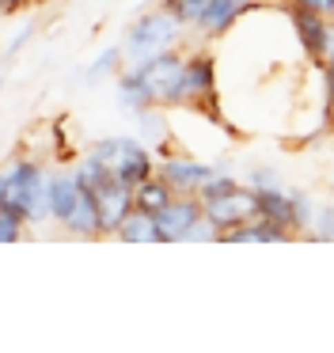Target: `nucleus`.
<instances>
[{
    "label": "nucleus",
    "mask_w": 334,
    "mask_h": 353,
    "mask_svg": "<svg viewBox=\"0 0 334 353\" xmlns=\"http://www.w3.org/2000/svg\"><path fill=\"white\" fill-rule=\"evenodd\" d=\"M182 34H186V27L159 4V8L133 19V27L126 31V42H121V61L133 69V65H144L152 57L167 54V50H179Z\"/></svg>",
    "instance_id": "f257e3e1"
},
{
    "label": "nucleus",
    "mask_w": 334,
    "mask_h": 353,
    "mask_svg": "<svg viewBox=\"0 0 334 353\" xmlns=\"http://www.w3.org/2000/svg\"><path fill=\"white\" fill-rule=\"evenodd\" d=\"M4 205L15 209L27 224H42L50 216V179L35 160H15L4 171Z\"/></svg>",
    "instance_id": "f03ea898"
},
{
    "label": "nucleus",
    "mask_w": 334,
    "mask_h": 353,
    "mask_svg": "<svg viewBox=\"0 0 334 353\" xmlns=\"http://www.w3.org/2000/svg\"><path fill=\"white\" fill-rule=\"evenodd\" d=\"M182 69L186 57H179V50H167L144 65H133V77L152 99V107H182Z\"/></svg>",
    "instance_id": "7ed1b4c3"
},
{
    "label": "nucleus",
    "mask_w": 334,
    "mask_h": 353,
    "mask_svg": "<svg viewBox=\"0 0 334 353\" xmlns=\"http://www.w3.org/2000/svg\"><path fill=\"white\" fill-rule=\"evenodd\" d=\"M91 156H95L114 179H121V183H129V186H137V183H144L148 175H156V156H152L137 137L99 141V145L91 148Z\"/></svg>",
    "instance_id": "20e7f679"
},
{
    "label": "nucleus",
    "mask_w": 334,
    "mask_h": 353,
    "mask_svg": "<svg viewBox=\"0 0 334 353\" xmlns=\"http://www.w3.org/2000/svg\"><path fill=\"white\" fill-rule=\"evenodd\" d=\"M285 16L293 23V34L300 42V50L308 54V61L323 65L334 54V23L311 8H300V4H285Z\"/></svg>",
    "instance_id": "39448f33"
},
{
    "label": "nucleus",
    "mask_w": 334,
    "mask_h": 353,
    "mask_svg": "<svg viewBox=\"0 0 334 353\" xmlns=\"http://www.w3.org/2000/svg\"><path fill=\"white\" fill-rule=\"evenodd\" d=\"M202 213L209 216L220 232H228V228H235V224H247L258 216V194L250 190V186L235 183L232 190H224L220 198L202 201Z\"/></svg>",
    "instance_id": "423d86ee"
},
{
    "label": "nucleus",
    "mask_w": 334,
    "mask_h": 353,
    "mask_svg": "<svg viewBox=\"0 0 334 353\" xmlns=\"http://www.w3.org/2000/svg\"><path fill=\"white\" fill-rule=\"evenodd\" d=\"M182 103L209 110L217 103V61L209 54H190L182 69Z\"/></svg>",
    "instance_id": "0eeeda50"
},
{
    "label": "nucleus",
    "mask_w": 334,
    "mask_h": 353,
    "mask_svg": "<svg viewBox=\"0 0 334 353\" xmlns=\"http://www.w3.org/2000/svg\"><path fill=\"white\" fill-rule=\"evenodd\" d=\"M91 198H95L103 232H118V224L126 221V213L133 209V186L114 179V175H106L99 186H91Z\"/></svg>",
    "instance_id": "6e6552de"
},
{
    "label": "nucleus",
    "mask_w": 334,
    "mask_h": 353,
    "mask_svg": "<svg viewBox=\"0 0 334 353\" xmlns=\"http://www.w3.org/2000/svg\"><path fill=\"white\" fill-rule=\"evenodd\" d=\"M156 171L175 194H197V186H202L205 179L217 175V168H209V163H197V160H190V156H167V148L159 152Z\"/></svg>",
    "instance_id": "1a4fd4ad"
},
{
    "label": "nucleus",
    "mask_w": 334,
    "mask_h": 353,
    "mask_svg": "<svg viewBox=\"0 0 334 353\" xmlns=\"http://www.w3.org/2000/svg\"><path fill=\"white\" fill-rule=\"evenodd\" d=\"M156 221H159L164 239H182L202 221V198H194V194H175L164 209H156Z\"/></svg>",
    "instance_id": "9d476101"
},
{
    "label": "nucleus",
    "mask_w": 334,
    "mask_h": 353,
    "mask_svg": "<svg viewBox=\"0 0 334 353\" xmlns=\"http://www.w3.org/2000/svg\"><path fill=\"white\" fill-rule=\"evenodd\" d=\"M220 239H224V243H285L288 228L266 221V216H255V221H247V224H235V228L220 232Z\"/></svg>",
    "instance_id": "9b49d317"
},
{
    "label": "nucleus",
    "mask_w": 334,
    "mask_h": 353,
    "mask_svg": "<svg viewBox=\"0 0 334 353\" xmlns=\"http://www.w3.org/2000/svg\"><path fill=\"white\" fill-rule=\"evenodd\" d=\"M80 190H84V183L76 179V171H65V175H53L50 179V216L57 224L68 221V213L76 209Z\"/></svg>",
    "instance_id": "f8f14e48"
},
{
    "label": "nucleus",
    "mask_w": 334,
    "mask_h": 353,
    "mask_svg": "<svg viewBox=\"0 0 334 353\" xmlns=\"http://www.w3.org/2000/svg\"><path fill=\"white\" fill-rule=\"evenodd\" d=\"M118 236L126 239V243H159L164 239V232H159V221L152 209H141L133 205L126 213V221L118 224Z\"/></svg>",
    "instance_id": "ddd939ff"
},
{
    "label": "nucleus",
    "mask_w": 334,
    "mask_h": 353,
    "mask_svg": "<svg viewBox=\"0 0 334 353\" xmlns=\"http://www.w3.org/2000/svg\"><path fill=\"white\" fill-rule=\"evenodd\" d=\"M65 228L76 232V236H99V232H103V224H99V209H95V198H91L88 186H84L80 198H76V209L68 213Z\"/></svg>",
    "instance_id": "4468645a"
},
{
    "label": "nucleus",
    "mask_w": 334,
    "mask_h": 353,
    "mask_svg": "<svg viewBox=\"0 0 334 353\" xmlns=\"http://www.w3.org/2000/svg\"><path fill=\"white\" fill-rule=\"evenodd\" d=\"M171 198H175V190H171V186H167L159 175H148L144 183H137V186H133V205L152 209V213H156V209H164Z\"/></svg>",
    "instance_id": "2eb2a0df"
},
{
    "label": "nucleus",
    "mask_w": 334,
    "mask_h": 353,
    "mask_svg": "<svg viewBox=\"0 0 334 353\" xmlns=\"http://www.w3.org/2000/svg\"><path fill=\"white\" fill-rule=\"evenodd\" d=\"M213 4H217V0H164V8L171 12L186 31H197V27H202V19L213 12Z\"/></svg>",
    "instance_id": "dca6fc26"
},
{
    "label": "nucleus",
    "mask_w": 334,
    "mask_h": 353,
    "mask_svg": "<svg viewBox=\"0 0 334 353\" xmlns=\"http://www.w3.org/2000/svg\"><path fill=\"white\" fill-rule=\"evenodd\" d=\"M118 65H126V61H121V46H114V50H103V54L95 57V65H88V72H84V80H88V84H99V80H103L106 72H114Z\"/></svg>",
    "instance_id": "f3484780"
},
{
    "label": "nucleus",
    "mask_w": 334,
    "mask_h": 353,
    "mask_svg": "<svg viewBox=\"0 0 334 353\" xmlns=\"http://www.w3.org/2000/svg\"><path fill=\"white\" fill-rule=\"evenodd\" d=\"M23 216L15 213V209H8V205H0V243H15V239L23 236Z\"/></svg>",
    "instance_id": "a211bd4d"
},
{
    "label": "nucleus",
    "mask_w": 334,
    "mask_h": 353,
    "mask_svg": "<svg viewBox=\"0 0 334 353\" xmlns=\"http://www.w3.org/2000/svg\"><path fill=\"white\" fill-rule=\"evenodd\" d=\"M311 228L319 239H334V205H319V213L311 216Z\"/></svg>",
    "instance_id": "6ab92c4d"
},
{
    "label": "nucleus",
    "mask_w": 334,
    "mask_h": 353,
    "mask_svg": "<svg viewBox=\"0 0 334 353\" xmlns=\"http://www.w3.org/2000/svg\"><path fill=\"white\" fill-rule=\"evenodd\" d=\"M288 4H300V8H311V12H319V16L334 19V0H288Z\"/></svg>",
    "instance_id": "aec40b11"
},
{
    "label": "nucleus",
    "mask_w": 334,
    "mask_h": 353,
    "mask_svg": "<svg viewBox=\"0 0 334 353\" xmlns=\"http://www.w3.org/2000/svg\"><path fill=\"white\" fill-rule=\"evenodd\" d=\"M323 80H326V110L334 114V54L323 61Z\"/></svg>",
    "instance_id": "412c9836"
},
{
    "label": "nucleus",
    "mask_w": 334,
    "mask_h": 353,
    "mask_svg": "<svg viewBox=\"0 0 334 353\" xmlns=\"http://www.w3.org/2000/svg\"><path fill=\"white\" fill-rule=\"evenodd\" d=\"M30 31H35V27H23V31H19V39H12V42H8V54H15V50H23V42H27L30 39Z\"/></svg>",
    "instance_id": "4be33fe9"
},
{
    "label": "nucleus",
    "mask_w": 334,
    "mask_h": 353,
    "mask_svg": "<svg viewBox=\"0 0 334 353\" xmlns=\"http://www.w3.org/2000/svg\"><path fill=\"white\" fill-rule=\"evenodd\" d=\"M23 4H27V0H0V12H4V16H12V12H19Z\"/></svg>",
    "instance_id": "5701e85b"
},
{
    "label": "nucleus",
    "mask_w": 334,
    "mask_h": 353,
    "mask_svg": "<svg viewBox=\"0 0 334 353\" xmlns=\"http://www.w3.org/2000/svg\"><path fill=\"white\" fill-rule=\"evenodd\" d=\"M0 205H4V171H0Z\"/></svg>",
    "instance_id": "b1692460"
},
{
    "label": "nucleus",
    "mask_w": 334,
    "mask_h": 353,
    "mask_svg": "<svg viewBox=\"0 0 334 353\" xmlns=\"http://www.w3.org/2000/svg\"><path fill=\"white\" fill-rule=\"evenodd\" d=\"M270 4H288V0H270Z\"/></svg>",
    "instance_id": "393cba45"
},
{
    "label": "nucleus",
    "mask_w": 334,
    "mask_h": 353,
    "mask_svg": "<svg viewBox=\"0 0 334 353\" xmlns=\"http://www.w3.org/2000/svg\"><path fill=\"white\" fill-rule=\"evenodd\" d=\"M0 88H4V80H0Z\"/></svg>",
    "instance_id": "a878e982"
}]
</instances>
